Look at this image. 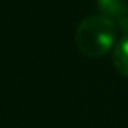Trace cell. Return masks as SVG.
Returning a JSON list of instances; mask_svg holds the SVG:
<instances>
[{
  "mask_svg": "<svg viewBox=\"0 0 128 128\" xmlns=\"http://www.w3.org/2000/svg\"><path fill=\"white\" fill-rule=\"evenodd\" d=\"M114 63L122 75L128 76V38L122 39V42L117 46L114 52Z\"/></svg>",
  "mask_w": 128,
  "mask_h": 128,
  "instance_id": "cell-3",
  "label": "cell"
},
{
  "mask_svg": "<svg viewBox=\"0 0 128 128\" xmlns=\"http://www.w3.org/2000/svg\"><path fill=\"white\" fill-rule=\"evenodd\" d=\"M115 38V21L106 15L88 16L78 26L76 44L83 54L100 57L112 47Z\"/></svg>",
  "mask_w": 128,
  "mask_h": 128,
  "instance_id": "cell-1",
  "label": "cell"
},
{
  "mask_svg": "<svg viewBox=\"0 0 128 128\" xmlns=\"http://www.w3.org/2000/svg\"><path fill=\"white\" fill-rule=\"evenodd\" d=\"M97 8L102 15L112 18L123 32H128V5L125 0H97Z\"/></svg>",
  "mask_w": 128,
  "mask_h": 128,
  "instance_id": "cell-2",
  "label": "cell"
}]
</instances>
